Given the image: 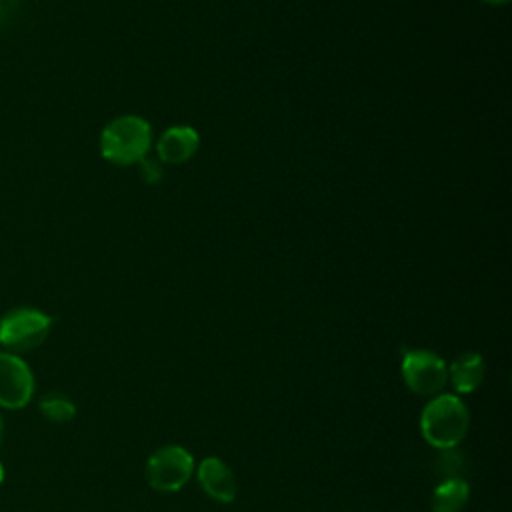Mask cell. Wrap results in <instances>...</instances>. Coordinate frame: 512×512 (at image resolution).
I'll list each match as a JSON object with an SVG mask.
<instances>
[{"label": "cell", "mask_w": 512, "mask_h": 512, "mask_svg": "<svg viewBox=\"0 0 512 512\" xmlns=\"http://www.w3.org/2000/svg\"><path fill=\"white\" fill-rule=\"evenodd\" d=\"M2 482H4V466L0 462V486H2Z\"/></svg>", "instance_id": "5bb4252c"}, {"label": "cell", "mask_w": 512, "mask_h": 512, "mask_svg": "<svg viewBox=\"0 0 512 512\" xmlns=\"http://www.w3.org/2000/svg\"><path fill=\"white\" fill-rule=\"evenodd\" d=\"M54 318L38 308L18 306L0 318V346L12 354L32 352L44 344L52 330Z\"/></svg>", "instance_id": "3957f363"}, {"label": "cell", "mask_w": 512, "mask_h": 512, "mask_svg": "<svg viewBox=\"0 0 512 512\" xmlns=\"http://www.w3.org/2000/svg\"><path fill=\"white\" fill-rule=\"evenodd\" d=\"M484 378V360L476 352L462 354L450 366V382L456 392L468 394L474 392Z\"/></svg>", "instance_id": "9c48e42d"}, {"label": "cell", "mask_w": 512, "mask_h": 512, "mask_svg": "<svg viewBox=\"0 0 512 512\" xmlns=\"http://www.w3.org/2000/svg\"><path fill=\"white\" fill-rule=\"evenodd\" d=\"M402 378L412 392L434 396L444 390L448 368L444 360L430 350H406L402 356Z\"/></svg>", "instance_id": "5b68a950"}, {"label": "cell", "mask_w": 512, "mask_h": 512, "mask_svg": "<svg viewBox=\"0 0 512 512\" xmlns=\"http://www.w3.org/2000/svg\"><path fill=\"white\" fill-rule=\"evenodd\" d=\"M194 458L182 446H162L146 462V480L158 492H176L190 480Z\"/></svg>", "instance_id": "277c9868"}, {"label": "cell", "mask_w": 512, "mask_h": 512, "mask_svg": "<svg viewBox=\"0 0 512 512\" xmlns=\"http://www.w3.org/2000/svg\"><path fill=\"white\" fill-rule=\"evenodd\" d=\"M436 472L444 478H460L458 474L464 472V458L454 448H444L442 454L436 458Z\"/></svg>", "instance_id": "7c38bea8"}, {"label": "cell", "mask_w": 512, "mask_h": 512, "mask_svg": "<svg viewBox=\"0 0 512 512\" xmlns=\"http://www.w3.org/2000/svg\"><path fill=\"white\" fill-rule=\"evenodd\" d=\"M36 380L24 358L12 352H0V406L20 410L32 398Z\"/></svg>", "instance_id": "8992f818"}, {"label": "cell", "mask_w": 512, "mask_h": 512, "mask_svg": "<svg viewBox=\"0 0 512 512\" xmlns=\"http://www.w3.org/2000/svg\"><path fill=\"white\" fill-rule=\"evenodd\" d=\"M468 408L454 394L436 396L426 404L420 416V430L424 440L438 448H456L468 430Z\"/></svg>", "instance_id": "6da1fadb"}, {"label": "cell", "mask_w": 512, "mask_h": 512, "mask_svg": "<svg viewBox=\"0 0 512 512\" xmlns=\"http://www.w3.org/2000/svg\"><path fill=\"white\" fill-rule=\"evenodd\" d=\"M198 482L210 498L222 504H230L236 498L238 486H236L234 472L228 468L224 460L216 456L202 460V464L198 466Z\"/></svg>", "instance_id": "52a82bcc"}, {"label": "cell", "mask_w": 512, "mask_h": 512, "mask_svg": "<svg viewBox=\"0 0 512 512\" xmlns=\"http://www.w3.org/2000/svg\"><path fill=\"white\" fill-rule=\"evenodd\" d=\"M4 436H6V426H4V418H2V414H0V446H2V442H4Z\"/></svg>", "instance_id": "4fadbf2b"}, {"label": "cell", "mask_w": 512, "mask_h": 512, "mask_svg": "<svg viewBox=\"0 0 512 512\" xmlns=\"http://www.w3.org/2000/svg\"><path fill=\"white\" fill-rule=\"evenodd\" d=\"M152 142V130L140 116L114 118L100 136L102 156L118 166L142 162Z\"/></svg>", "instance_id": "7a4b0ae2"}, {"label": "cell", "mask_w": 512, "mask_h": 512, "mask_svg": "<svg viewBox=\"0 0 512 512\" xmlns=\"http://www.w3.org/2000/svg\"><path fill=\"white\" fill-rule=\"evenodd\" d=\"M198 144H200V136L194 128L174 126L162 134L156 148H158V156L162 162L182 164L196 154Z\"/></svg>", "instance_id": "ba28073f"}, {"label": "cell", "mask_w": 512, "mask_h": 512, "mask_svg": "<svg viewBox=\"0 0 512 512\" xmlns=\"http://www.w3.org/2000/svg\"><path fill=\"white\" fill-rule=\"evenodd\" d=\"M484 2H490V4H504V2H508V0H484Z\"/></svg>", "instance_id": "9a60e30c"}, {"label": "cell", "mask_w": 512, "mask_h": 512, "mask_svg": "<svg viewBox=\"0 0 512 512\" xmlns=\"http://www.w3.org/2000/svg\"><path fill=\"white\" fill-rule=\"evenodd\" d=\"M38 408L42 416L54 424L70 422L76 416L74 402L64 392H58V390L42 394L38 400Z\"/></svg>", "instance_id": "8fae6325"}, {"label": "cell", "mask_w": 512, "mask_h": 512, "mask_svg": "<svg viewBox=\"0 0 512 512\" xmlns=\"http://www.w3.org/2000/svg\"><path fill=\"white\" fill-rule=\"evenodd\" d=\"M470 488L462 478H446L432 492V512H460L468 502Z\"/></svg>", "instance_id": "30bf717a"}]
</instances>
